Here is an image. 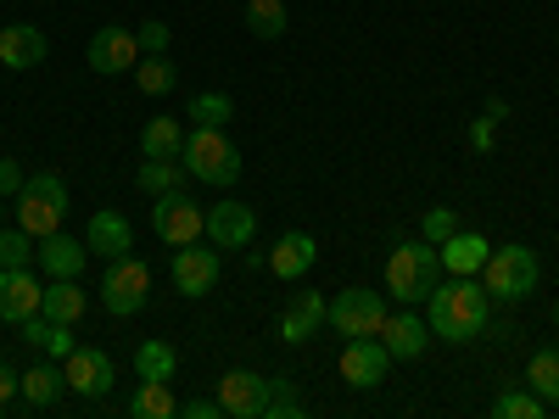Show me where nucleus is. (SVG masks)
I'll use <instances>...</instances> for the list:
<instances>
[{
    "instance_id": "27",
    "label": "nucleus",
    "mask_w": 559,
    "mask_h": 419,
    "mask_svg": "<svg viewBox=\"0 0 559 419\" xmlns=\"http://www.w3.org/2000/svg\"><path fill=\"white\" fill-rule=\"evenodd\" d=\"M140 152L146 157H179L185 152V129H179V118H152L146 129H140Z\"/></svg>"
},
{
    "instance_id": "30",
    "label": "nucleus",
    "mask_w": 559,
    "mask_h": 419,
    "mask_svg": "<svg viewBox=\"0 0 559 419\" xmlns=\"http://www.w3.org/2000/svg\"><path fill=\"white\" fill-rule=\"evenodd\" d=\"M229 118H236V101H229L224 89H202V96H191V129H224Z\"/></svg>"
},
{
    "instance_id": "24",
    "label": "nucleus",
    "mask_w": 559,
    "mask_h": 419,
    "mask_svg": "<svg viewBox=\"0 0 559 419\" xmlns=\"http://www.w3.org/2000/svg\"><path fill=\"white\" fill-rule=\"evenodd\" d=\"M62 392H68V375H62L57 363H34V369H23V386H17V397H23L28 408H51Z\"/></svg>"
},
{
    "instance_id": "23",
    "label": "nucleus",
    "mask_w": 559,
    "mask_h": 419,
    "mask_svg": "<svg viewBox=\"0 0 559 419\" xmlns=\"http://www.w3.org/2000/svg\"><path fill=\"white\" fill-rule=\"evenodd\" d=\"M185 184H191V173H185L179 157H146L140 163V191L146 196H179Z\"/></svg>"
},
{
    "instance_id": "3",
    "label": "nucleus",
    "mask_w": 559,
    "mask_h": 419,
    "mask_svg": "<svg viewBox=\"0 0 559 419\" xmlns=\"http://www.w3.org/2000/svg\"><path fill=\"white\" fill-rule=\"evenodd\" d=\"M185 173L213 184V191H229V184L241 179V152H236V140H229L224 129H191L185 134V152H179Z\"/></svg>"
},
{
    "instance_id": "28",
    "label": "nucleus",
    "mask_w": 559,
    "mask_h": 419,
    "mask_svg": "<svg viewBox=\"0 0 559 419\" xmlns=\"http://www.w3.org/2000/svg\"><path fill=\"white\" fill-rule=\"evenodd\" d=\"M129 414L134 419H168V414H179V403H174L168 381H140V392L129 397Z\"/></svg>"
},
{
    "instance_id": "13",
    "label": "nucleus",
    "mask_w": 559,
    "mask_h": 419,
    "mask_svg": "<svg viewBox=\"0 0 559 419\" xmlns=\"http://www.w3.org/2000/svg\"><path fill=\"white\" fill-rule=\"evenodd\" d=\"M62 375H68V392H79V397H107L112 381H118V369H112V358L102 347H73L62 358Z\"/></svg>"
},
{
    "instance_id": "1",
    "label": "nucleus",
    "mask_w": 559,
    "mask_h": 419,
    "mask_svg": "<svg viewBox=\"0 0 559 419\" xmlns=\"http://www.w3.org/2000/svg\"><path fill=\"white\" fill-rule=\"evenodd\" d=\"M426 324H431V336H442V342H476L492 324V291L481 286L476 274L437 279V291L426 297Z\"/></svg>"
},
{
    "instance_id": "10",
    "label": "nucleus",
    "mask_w": 559,
    "mask_h": 419,
    "mask_svg": "<svg viewBox=\"0 0 559 419\" xmlns=\"http://www.w3.org/2000/svg\"><path fill=\"white\" fill-rule=\"evenodd\" d=\"M274 397V381L269 375H252V369H229V375H218V403L229 419H263Z\"/></svg>"
},
{
    "instance_id": "12",
    "label": "nucleus",
    "mask_w": 559,
    "mask_h": 419,
    "mask_svg": "<svg viewBox=\"0 0 559 419\" xmlns=\"http://www.w3.org/2000/svg\"><path fill=\"white\" fill-rule=\"evenodd\" d=\"M324 324H331V302H324L313 286H297L274 331H280V342H286V347H302L313 331H324Z\"/></svg>"
},
{
    "instance_id": "5",
    "label": "nucleus",
    "mask_w": 559,
    "mask_h": 419,
    "mask_svg": "<svg viewBox=\"0 0 559 419\" xmlns=\"http://www.w3.org/2000/svg\"><path fill=\"white\" fill-rule=\"evenodd\" d=\"M62 218H68V184L57 173H34L23 184V196H17V229H28L34 241H45V236L62 229Z\"/></svg>"
},
{
    "instance_id": "11",
    "label": "nucleus",
    "mask_w": 559,
    "mask_h": 419,
    "mask_svg": "<svg viewBox=\"0 0 559 419\" xmlns=\"http://www.w3.org/2000/svg\"><path fill=\"white\" fill-rule=\"evenodd\" d=\"M252 236H258V213H252L247 202L224 196V202L207 207V241H213V247H224V252H247Z\"/></svg>"
},
{
    "instance_id": "18",
    "label": "nucleus",
    "mask_w": 559,
    "mask_h": 419,
    "mask_svg": "<svg viewBox=\"0 0 559 419\" xmlns=\"http://www.w3.org/2000/svg\"><path fill=\"white\" fill-rule=\"evenodd\" d=\"M45 286L28 268H0V324H23L28 313H39Z\"/></svg>"
},
{
    "instance_id": "45",
    "label": "nucleus",
    "mask_w": 559,
    "mask_h": 419,
    "mask_svg": "<svg viewBox=\"0 0 559 419\" xmlns=\"http://www.w3.org/2000/svg\"><path fill=\"white\" fill-rule=\"evenodd\" d=\"M0 414H7V403H0Z\"/></svg>"
},
{
    "instance_id": "20",
    "label": "nucleus",
    "mask_w": 559,
    "mask_h": 419,
    "mask_svg": "<svg viewBox=\"0 0 559 419\" xmlns=\"http://www.w3.org/2000/svg\"><path fill=\"white\" fill-rule=\"evenodd\" d=\"M437 252H442V274H481L492 258V241L476 236V229H453Z\"/></svg>"
},
{
    "instance_id": "32",
    "label": "nucleus",
    "mask_w": 559,
    "mask_h": 419,
    "mask_svg": "<svg viewBox=\"0 0 559 419\" xmlns=\"http://www.w3.org/2000/svg\"><path fill=\"white\" fill-rule=\"evenodd\" d=\"M134 84H140V96H168L179 84V73L168 57H146V62H134Z\"/></svg>"
},
{
    "instance_id": "40",
    "label": "nucleus",
    "mask_w": 559,
    "mask_h": 419,
    "mask_svg": "<svg viewBox=\"0 0 559 419\" xmlns=\"http://www.w3.org/2000/svg\"><path fill=\"white\" fill-rule=\"evenodd\" d=\"M73 347H79V342H73V331H68V324H57V331H51V342H45V352H51L57 363H62Z\"/></svg>"
},
{
    "instance_id": "44",
    "label": "nucleus",
    "mask_w": 559,
    "mask_h": 419,
    "mask_svg": "<svg viewBox=\"0 0 559 419\" xmlns=\"http://www.w3.org/2000/svg\"><path fill=\"white\" fill-rule=\"evenodd\" d=\"M554 331H559V302H554Z\"/></svg>"
},
{
    "instance_id": "16",
    "label": "nucleus",
    "mask_w": 559,
    "mask_h": 419,
    "mask_svg": "<svg viewBox=\"0 0 559 419\" xmlns=\"http://www.w3.org/2000/svg\"><path fill=\"white\" fill-rule=\"evenodd\" d=\"M34 263L51 274V279H79L84 263H90V247H84V236H68V229H57V236L34 241Z\"/></svg>"
},
{
    "instance_id": "19",
    "label": "nucleus",
    "mask_w": 559,
    "mask_h": 419,
    "mask_svg": "<svg viewBox=\"0 0 559 419\" xmlns=\"http://www.w3.org/2000/svg\"><path fill=\"white\" fill-rule=\"evenodd\" d=\"M381 342H386L392 363H397V358H419V352L431 347V324L419 319L414 308H403V313H386V324H381Z\"/></svg>"
},
{
    "instance_id": "36",
    "label": "nucleus",
    "mask_w": 559,
    "mask_h": 419,
    "mask_svg": "<svg viewBox=\"0 0 559 419\" xmlns=\"http://www.w3.org/2000/svg\"><path fill=\"white\" fill-rule=\"evenodd\" d=\"M459 229V218H453V207H431L426 218H419V241H431V247H442L448 236Z\"/></svg>"
},
{
    "instance_id": "15",
    "label": "nucleus",
    "mask_w": 559,
    "mask_h": 419,
    "mask_svg": "<svg viewBox=\"0 0 559 419\" xmlns=\"http://www.w3.org/2000/svg\"><path fill=\"white\" fill-rule=\"evenodd\" d=\"M90 68L96 73H134V62H140V39H134V28H118V23H107V28H96V39H90Z\"/></svg>"
},
{
    "instance_id": "21",
    "label": "nucleus",
    "mask_w": 559,
    "mask_h": 419,
    "mask_svg": "<svg viewBox=\"0 0 559 419\" xmlns=\"http://www.w3.org/2000/svg\"><path fill=\"white\" fill-rule=\"evenodd\" d=\"M45 34L34 28V23H12V28H0V62H7L12 73H28V68H39L45 62Z\"/></svg>"
},
{
    "instance_id": "2",
    "label": "nucleus",
    "mask_w": 559,
    "mask_h": 419,
    "mask_svg": "<svg viewBox=\"0 0 559 419\" xmlns=\"http://www.w3.org/2000/svg\"><path fill=\"white\" fill-rule=\"evenodd\" d=\"M437 279H442V252L431 241H403L392 247L386 258V297L414 308V302H426L437 291Z\"/></svg>"
},
{
    "instance_id": "43",
    "label": "nucleus",
    "mask_w": 559,
    "mask_h": 419,
    "mask_svg": "<svg viewBox=\"0 0 559 419\" xmlns=\"http://www.w3.org/2000/svg\"><path fill=\"white\" fill-rule=\"evenodd\" d=\"M487 118H492V123H503V118H509V101H503V96H492V101H487Z\"/></svg>"
},
{
    "instance_id": "4",
    "label": "nucleus",
    "mask_w": 559,
    "mask_h": 419,
    "mask_svg": "<svg viewBox=\"0 0 559 419\" xmlns=\"http://www.w3.org/2000/svg\"><path fill=\"white\" fill-rule=\"evenodd\" d=\"M537 252L521 247V241H509V247H492L487 268H481V286L492 291V302H526L537 291Z\"/></svg>"
},
{
    "instance_id": "38",
    "label": "nucleus",
    "mask_w": 559,
    "mask_h": 419,
    "mask_svg": "<svg viewBox=\"0 0 559 419\" xmlns=\"http://www.w3.org/2000/svg\"><path fill=\"white\" fill-rule=\"evenodd\" d=\"M23 184H28V179H23V168H17L12 157H0V202H7V196L17 202V196H23Z\"/></svg>"
},
{
    "instance_id": "41",
    "label": "nucleus",
    "mask_w": 559,
    "mask_h": 419,
    "mask_svg": "<svg viewBox=\"0 0 559 419\" xmlns=\"http://www.w3.org/2000/svg\"><path fill=\"white\" fill-rule=\"evenodd\" d=\"M179 414H185V419H224V403H218V397H202V403H185Z\"/></svg>"
},
{
    "instance_id": "29",
    "label": "nucleus",
    "mask_w": 559,
    "mask_h": 419,
    "mask_svg": "<svg viewBox=\"0 0 559 419\" xmlns=\"http://www.w3.org/2000/svg\"><path fill=\"white\" fill-rule=\"evenodd\" d=\"M526 386H532L543 403H559V347L532 352V363H526Z\"/></svg>"
},
{
    "instance_id": "33",
    "label": "nucleus",
    "mask_w": 559,
    "mask_h": 419,
    "mask_svg": "<svg viewBox=\"0 0 559 419\" xmlns=\"http://www.w3.org/2000/svg\"><path fill=\"white\" fill-rule=\"evenodd\" d=\"M548 414V403L526 386V392H498L492 397V419H543Z\"/></svg>"
},
{
    "instance_id": "6",
    "label": "nucleus",
    "mask_w": 559,
    "mask_h": 419,
    "mask_svg": "<svg viewBox=\"0 0 559 419\" xmlns=\"http://www.w3.org/2000/svg\"><path fill=\"white\" fill-rule=\"evenodd\" d=\"M386 291H369V286H347L342 297H331V331L342 342L353 336H381V324H386Z\"/></svg>"
},
{
    "instance_id": "14",
    "label": "nucleus",
    "mask_w": 559,
    "mask_h": 419,
    "mask_svg": "<svg viewBox=\"0 0 559 419\" xmlns=\"http://www.w3.org/2000/svg\"><path fill=\"white\" fill-rule=\"evenodd\" d=\"M174 286H179V297H207L213 286H218V247H202V241H191V247H174Z\"/></svg>"
},
{
    "instance_id": "25",
    "label": "nucleus",
    "mask_w": 559,
    "mask_h": 419,
    "mask_svg": "<svg viewBox=\"0 0 559 419\" xmlns=\"http://www.w3.org/2000/svg\"><path fill=\"white\" fill-rule=\"evenodd\" d=\"M84 291H79V279H51L45 286V297H39V313L45 319H57V324H79L84 319Z\"/></svg>"
},
{
    "instance_id": "42",
    "label": "nucleus",
    "mask_w": 559,
    "mask_h": 419,
    "mask_svg": "<svg viewBox=\"0 0 559 419\" xmlns=\"http://www.w3.org/2000/svg\"><path fill=\"white\" fill-rule=\"evenodd\" d=\"M17 386H23V375H12V369L0 363V403H12V397H17Z\"/></svg>"
},
{
    "instance_id": "22",
    "label": "nucleus",
    "mask_w": 559,
    "mask_h": 419,
    "mask_svg": "<svg viewBox=\"0 0 559 419\" xmlns=\"http://www.w3.org/2000/svg\"><path fill=\"white\" fill-rule=\"evenodd\" d=\"M313 258H319V241L308 236V229H292V236H280V241H274L269 268H274L280 279H302V274L313 268Z\"/></svg>"
},
{
    "instance_id": "7",
    "label": "nucleus",
    "mask_w": 559,
    "mask_h": 419,
    "mask_svg": "<svg viewBox=\"0 0 559 419\" xmlns=\"http://www.w3.org/2000/svg\"><path fill=\"white\" fill-rule=\"evenodd\" d=\"M146 297H152V268L134 263V258H112L107 274H102V308L112 319H129V313L146 308Z\"/></svg>"
},
{
    "instance_id": "26",
    "label": "nucleus",
    "mask_w": 559,
    "mask_h": 419,
    "mask_svg": "<svg viewBox=\"0 0 559 419\" xmlns=\"http://www.w3.org/2000/svg\"><path fill=\"white\" fill-rule=\"evenodd\" d=\"M134 375L140 381H174L179 375V352L168 342H140L134 347Z\"/></svg>"
},
{
    "instance_id": "34",
    "label": "nucleus",
    "mask_w": 559,
    "mask_h": 419,
    "mask_svg": "<svg viewBox=\"0 0 559 419\" xmlns=\"http://www.w3.org/2000/svg\"><path fill=\"white\" fill-rule=\"evenodd\" d=\"M34 263V236H28V229H7V224H0V268H28Z\"/></svg>"
},
{
    "instance_id": "46",
    "label": "nucleus",
    "mask_w": 559,
    "mask_h": 419,
    "mask_svg": "<svg viewBox=\"0 0 559 419\" xmlns=\"http://www.w3.org/2000/svg\"><path fill=\"white\" fill-rule=\"evenodd\" d=\"M0 224H7V213H0Z\"/></svg>"
},
{
    "instance_id": "39",
    "label": "nucleus",
    "mask_w": 559,
    "mask_h": 419,
    "mask_svg": "<svg viewBox=\"0 0 559 419\" xmlns=\"http://www.w3.org/2000/svg\"><path fill=\"white\" fill-rule=\"evenodd\" d=\"M492 140H498V123L481 112V118L471 123V146H476V152H492Z\"/></svg>"
},
{
    "instance_id": "31",
    "label": "nucleus",
    "mask_w": 559,
    "mask_h": 419,
    "mask_svg": "<svg viewBox=\"0 0 559 419\" xmlns=\"http://www.w3.org/2000/svg\"><path fill=\"white\" fill-rule=\"evenodd\" d=\"M286 0H247V28L258 34V39H280L286 34Z\"/></svg>"
},
{
    "instance_id": "8",
    "label": "nucleus",
    "mask_w": 559,
    "mask_h": 419,
    "mask_svg": "<svg viewBox=\"0 0 559 419\" xmlns=\"http://www.w3.org/2000/svg\"><path fill=\"white\" fill-rule=\"evenodd\" d=\"M152 229L168 241V247H191V241H202L207 236V213L191 202V196H157V207H152Z\"/></svg>"
},
{
    "instance_id": "37",
    "label": "nucleus",
    "mask_w": 559,
    "mask_h": 419,
    "mask_svg": "<svg viewBox=\"0 0 559 419\" xmlns=\"http://www.w3.org/2000/svg\"><path fill=\"white\" fill-rule=\"evenodd\" d=\"M134 39H140V51H146V57H163L174 34H168V23H163V17H146V23L134 28Z\"/></svg>"
},
{
    "instance_id": "9",
    "label": "nucleus",
    "mask_w": 559,
    "mask_h": 419,
    "mask_svg": "<svg viewBox=\"0 0 559 419\" xmlns=\"http://www.w3.org/2000/svg\"><path fill=\"white\" fill-rule=\"evenodd\" d=\"M386 369H392V352H386L381 336H353L342 347V381L358 386V392H376L386 381Z\"/></svg>"
},
{
    "instance_id": "17",
    "label": "nucleus",
    "mask_w": 559,
    "mask_h": 419,
    "mask_svg": "<svg viewBox=\"0 0 559 419\" xmlns=\"http://www.w3.org/2000/svg\"><path fill=\"white\" fill-rule=\"evenodd\" d=\"M84 247H90V258H129V247H134V224L118 213V207H102L96 218L84 224Z\"/></svg>"
},
{
    "instance_id": "35",
    "label": "nucleus",
    "mask_w": 559,
    "mask_h": 419,
    "mask_svg": "<svg viewBox=\"0 0 559 419\" xmlns=\"http://www.w3.org/2000/svg\"><path fill=\"white\" fill-rule=\"evenodd\" d=\"M263 419H302V397H297L292 381H274V397H269Z\"/></svg>"
}]
</instances>
